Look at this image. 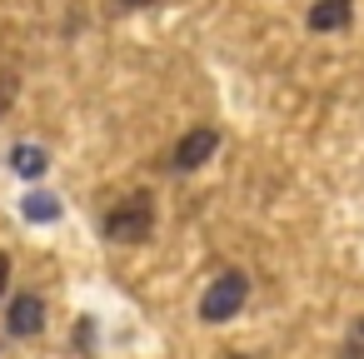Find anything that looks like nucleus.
I'll use <instances>...</instances> for the list:
<instances>
[{"label":"nucleus","mask_w":364,"mask_h":359,"mask_svg":"<svg viewBox=\"0 0 364 359\" xmlns=\"http://www.w3.org/2000/svg\"><path fill=\"white\" fill-rule=\"evenodd\" d=\"M41 324H46L41 294H16V299H11V314H6V329H11L16 339H31V334H41Z\"/></svg>","instance_id":"nucleus-4"},{"label":"nucleus","mask_w":364,"mask_h":359,"mask_svg":"<svg viewBox=\"0 0 364 359\" xmlns=\"http://www.w3.org/2000/svg\"><path fill=\"white\" fill-rule=\"evenodd\" d=\"M6 100H11V80H0V110H6Z\"/></svg>","instance_id":"nucleus-10"},{"label":"nucleus","mask_w":364,"mask_h":359,"mask_svg":"<svg viewBox=\"0 0 364 359\" xmlns=\"http://www.w3.org/2000/svg\"><path fill=\"white\" fill-rule=\"evenodd\" d=\"M344 359H364V314L354 319V329H349V339H344Z\"/></svg>","instance_id":"nucleus-8"},{"label":"nucleus","mask_w":364,"mask_h":359,"mask_svg":"<svg viewBox=\"0 0 364 359\" xmlns=\"http://www.w3.org/2000/svg\"><path fill=\"white\" fill-rule=\"evenodd\" d=\"M245 299H250V279H245L240 269H225L220 279H210V289H205V299H200V319L225 324V319H235V314L245 309Z\"/></svg>","instance_id":"nucleus-2"},{"label":"nucleus","mask_w":364,"mask_h":359,"mask_svg":"<svg viewBox=\"0 0 364 359\" xmlns=\"http://www.w3.org/2000/svg\"><path fill=\"white\" fill-rule=\"evenodd\" d=\"M26 215H31V220H55L60 205H55L50 195H31V200H26Z\"/></svg>","instance_id":"nucleus-7"},{"label":"nucleus","mask_w":364,"mask_h":359,"mask_svg":"<svg viewBox=\"0 0 364 359\" xmlns=\"http://www.w3.org/2000/svg\"><path fill=\"white\" fill-rule=\"evenodd\" d=\"M6 284H11V259L0 254V294H6Z\"/></svg>","instance_id":"nucleus-9"},{"label":"nucleus","mask_w":364,"mask_h":359,"mask_svg":"<svg viewBox=\"0 0 364 359\" xmlns=\"http://www.w3.org/2000/svg\"><path fill=\"white\" fill-rule=\"evenodd\" d=\"M120 6H125V11H135V6H155V0H120Z\"/></svg>","instance_id":"nucleus-11"},{"label":"nucleus","mask_w":364,"mask_h":359,"mask_svg":"<svg viewBox=\"0 0 364 359\" xmlns=\"http://www.w3.org/2000/svg\"><path fill=\"white\" fill-rule=\"evenodd\" d=\"M215 150H220V135H215L210 125H200V130H190V135L170 150V170H200L205 160H215Z\"/></svg>","instance_id":"nucleus-3"},{"label":"nucleus","mask_w":364,"mask_h":359,"mask_svg":"<svg viewBox=\"0 0 364 359\" xmlns=\"http://www.w3.org/2000/svg\"><path fill=\"white\" fill-rule=\"evenodd\" d=\"M11 165H16L21 175L36 180V175H46V150H36V145H16V150H11Z\"/></svg>","instance_id":"nucleus-6"},{"label":"nucleus","mask_w":364,"mask_h":359,"mask_svg":"<svg viewBox=\"0 0 364 359\" xmlns=\"http://www.w3.org/2000/svg\"><path fill=\"white\" fill-rule=\"evenodd\" d=\"M354 16V0H314L309 6V31L329 36V31H344Z\"/></svg>","instance_id":"nucleus-5"},{"label":"nucleus","mask_w":364,"mask_h":359,"mask_svg":"<svg viewBox=\"0 0 364 359\" xmlns=\"http://www.w3.org/2000/svg\"><path fill=\"white\" fill-rule=\"evenodd\" d=\"M155 235V200L140 190V195H125L110 215H105V240L115 245H140Z\"/></svg>","instance_id":"nucleus-1"},{"label":"nucleus","mask_w":364,"mask_h":359,"mask_svg":"<svg viewBox=\"0 0 364 359\" xmlns=\"http://www.w3.org/2000/svg\"><path fill=\"white\" fill-rule=\"evenodd\" d=\"M225 359H245V354H225Z\"/></svg>","instance_id":"nucleus-12"}]
</instances>
